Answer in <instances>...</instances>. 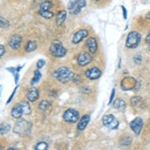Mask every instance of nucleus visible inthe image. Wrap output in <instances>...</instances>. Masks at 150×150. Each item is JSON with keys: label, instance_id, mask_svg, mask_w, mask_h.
Segmentation results:
<instances>
[{"label": "nucleus", "instance_id": "13", "mask_svg": "<svg viewBox=\"0 0 150 150\" xmlns=\"http://www.w3.org/2000/svg\"><path fill=\"white\" fill-rule=\"evenodd\" d=\"M39 98V90L37 88H31L26 93V99L29 102H35Z\"/></svg>", "mask_w": 150, "mask_h": 150}, {"label": "nucleus", "instance_id": "26", "mask_svg": "<svg viewBox=\"0 0 150 150\" xmlns=\"http://www.w3.org/2000/svg\"><path fill=\"white\" fill-rule=\"evenodd\" d=\"M39 15L42 16V17L45 18V19H51L53 16H54V14H53L52 12L49 11V10H46V11L39 10Z\"/></svg>", "mask_w": 150, "mask_h": 150}, {"label": "nucleus", "instance_id": "38", "mask_svg": "<svg viewBox=\"0 0 150 150\" xmlns=\"http://www.w3.org/2000/svg\"><path fill=\"white\" fill-rule=\"evenodd\" d=\"M6 150H18L17 148H14V147H11V148H8V149H6Z\"/></svg>", "mask_w": 150, "mask_h": 150}, {"label": "nucleus", "instance_id": "11", "mask_svg": "<svg viewBox=\"0 0 150 150\" xmlns=\"http://www.w3.org/2000/svg\"><path fill=\"white\" fill-rule=\"evenodd\" d=\"M87 36H88V31H87L86 29H80V30H78L73 35L72 43H73V44H78V43H80L83 39H85Z\"/></svg>", "mask_w": 150, "mask_h": 150}, {"label": "nucleus", "instance_id": "16", "mask_svg": "<svg viewBox=\"0 0 150 150\" xmlns=\"http://www.w3.org/2000/svg\"><path fill=\"white\" fill-rule=\"evenodd\" d=\"M66 15H67V13H66V11H65V10H59V11H58V13L56 15V24H57V26H60V25H62V24L64 23L65 19H66Z\"/></svg>", "mask_w": 150, "mask_h": 150}, {"label": "nucleus", "instance_id": "3", "mask_svg": "<svg viewBox=\"0 0 150 150\" xmlns=\"http://www.w3.org/2000/svg\"><path fill=\"white\" fill-rule=\"evenodd\" d=\"M140 40H141V35L137 31H131V32L128 33L127 38H126V45L127 48L129 49H133V48H136L139 45Z\"/></svg>", "mask_w": 150, "mask_h": 150}, {"label": "nucleus", "instance_id": "4", "mask_svg": "<svg viewBox=\"0 0 150 150\" xmlns=\"http://www.w3.org/2000/svg\"><path fill=\"white\" fill-rule=\"evenodd\" d=\"M50 52L54 57L60 58V57H64L67 53L66 48H64L63 45L61 44V42L58 40H55L52 42L51 46H50Z\"/></svg>", "mask_w": 150, "mask_h": 150}, {"label": "nucleus", "instance_id": "20", "mask_svg": "<svg viewBox=\"0 0 150 150\" xmlns=\"http://www.w3.org/2000/svg\"><path fill=\"white\" fill-rule=\"evenodd\" d=\"M37 48V44H36L35 41H28L26 43V46H25V50L26 52H32Z\"/></svg>", "mask_w": 150, "mask_h": 150}, {"label": "nucleus", "instance_id": "8", "mask_svg": "<svg viewBox=\"0 0 150 150\" xmlns=\"http://www.w3.org/2000/svg\"><path fill=\"white\" fill-rule=\"evenodd\" d=\"M143 127V120L140 117H136L135 119H133L131 123H130V128L135 135H139L141 132V129Z\"/></svg>", "mask_w": 150, "mask_h": 150}, {"label": "nucleus", "instance_id": "42", "mask_svg": "<svg viewBox=\"0 0 150 150\" xmlns=\"http://www.w3.org/2000/svg\"><path fill=\"white\" fill-rule=\"evenodd\" d=\"M96 1H97V0H96Z\"/></svg>", "mask_w": 150, "mask_h": 150}, {"label": "nucleus", "instance_id": "6", "mask_svg": "<svg viewBox=\"0 0 150 150\" xmlns=\"http://www.w3.org/2000/svg\"><path fill=\"white\" fill-rule=\"evenodd\" d=\"M102 122H103L104 126H106L108 129H110V130H114L119 126V122H118V120L116 119L115 116L112 115V114H108V115L104 116V117L102 118Z\"/></svg>", "mask_w": 150, "mask_h": 150}, {"label": "nucleus", "instance_id": "5", "mask_svg": "<svg viewBox=\"0 0 150 150\" xmlns=\"http://www.w3.org/2000/svg\"><path fill=\"white\" fill-rule=\"evenodd\" d=\"M86 0H69L68 10L71 14H78L86 6Z\"/></svg>", "mask_w": 150, "mask_h": 150}, {"label": "nucleus", "instance_id": "35", "mask_svg": "<svg viewBox=\"0 0 150 150\" xmlns=\"http://www.w3.org/2000/svg\"><path fill=\"white\" fill-rule=\"evenodd\" d=\"M114 95H115V89H113L112 90V93H111V96H110V99H109V104L112 103V101H113V98H114Z\"/></svg>", "mask_w": 150, "mask_h": 150}, {"label": "nucleus", "instance_id": "32", "mask_svg": "<svg viewBox=\"0 0 150 150\" xmlns=\"http://www.w3.org/2000/svg\"><path fill=\"white\" fill-rule=\"evenodd\" d=\"M121 9L123 11V19H125V20H126V19H127V10H126V8H125L124 6H121Z\"/></svg>", "mask_w": 150, "mask_h": 150}, {"label": "nucleus", "instance_id": "15", "mask_svg": "<svg viewBox=\"0 0 150 150\" xmlns=\"http://www.w3.org/2000/svg\"><path fill=\"white\" fill-rule=\"evenodd\" d=\"M89 121H90V115H84L83 117L81 118L80 120L78 121V124H77V129L79 131H82L86 128V126L88 125Z\"/></svg>", "mask_w": 150, "mask_h": 150}, {"label": "nucleus", "instance_id": "39", "mask_svg": "<svg viewBox=\"0 0 150 150\" xmlns=\"http://www.w3.org/2000/svg\"><path fill=\"white\" fill-rule=\"evenodd\" d=\"M1 90H2V86L0 85V96H1Z\"/></svg>", "mask_w": 150, "mask_h": 150}, {"label": "nucleus", "instance_id": "37", "mask_svg": "<svg viewBox=\"0 0 150 150\" xmlns=\"http://www.w3.org/2000/svg\"><path fill=\"white\" fill-rule=\"evenodd\" d=\"M146 19L150 21V12H148V13L146 14Z\"/></svg>", "mask_w": 150, "mask_h": 150}, {"label": "nucleus", "instance_id": "31", "mask_svg": "<svg viewBox=\"0 0 150 150\" xmlns=\"http://www.w3.org/2000/svg\"><path fill=\"white\" fill-rule=\"evenodd\" d=\"M17 89H18V86H16V87H15V89H14V90H13V92L11 93L10 97H9V99H8V100H7L6 104H9V103H10L11 101H12V99H13V96L15 95V93H16V90H17Z\"/></svg>", "mask_w": 150, "mask_h": 150}, {"label": "nucleus", "instance_id": "12", "mask_svg": "<svg viewBox=\"0 0 150 150\" xmlns=\"http://www.w3.org/2000/svg\"><path fill=\"white\" fill-rule=\"evenodd\" d=\"M101 74H102V72H101V70L97 68V67L90 68L85 72L86 77L88 79H90V80H96V79H98L99 77L101 76Z\"/></svg>", "mask_w": 150, "mask_h": 150}, {"label": "nucleus", "instance_id": "22", "mask_svg": "<svg viewBox=\"0 0 150 150\" xmlns=\"http://www.w3.org/2000/svg\"><path fill=\"white\" fill-rule=\"evenodd\" d=\"M10 130V124L9 123H1L0 124V135H4Z\"/></svg>", "mask_w": 150, "mask_h": 150}, {"label": "nucleus", "instance_id": "36", "mask_svg": "<svg viewBox=\"0 0 150 150\" xmlns=\"http://www.w3.org/2000/svg\"><path fill=\"white\" fill-rule=\"evenodd\" d=\"M145 42L148 43V44H150V32L148 33V34H147L146 38H145Z\"/></svg>", "mask_w": 150, "mask_h": 150}, {"label": "nucleus", "instance_id": "9", "mask_svg": "<svg viewBox=\"0 0 150 150\" xmlns=\"http://www.w3.org/2000/svg\"><path fill=\"white\" fill-rule=\"evenodd\" d=\"M92 61V56L89 52H81L77 57V62L80 66H86Z\"/></svg>", "mask_w": 150, "mask_h": 150}, {"label": "nucleus", "instance_id": "30", "mask_svg": "<svg viewBox=\"0 0 150 150\" xmlns=\"http://www.w3.org/2000/svg\"><path fill=\"white\" fill-rule=\"evenodd\" d=\"M45 63H46V61H45L44 59H39V60L37 61V64H36V65H37V69L42 68V67L45 65Z\"/></svg>", "mask_w": 150, "mask_h": 150}, {"label": "nucleus", "instance_id": "34", "mask_svg": "<svg viewBox=\"0 0 150 150\" xmlns=\"http://www.w3.org/2000/svg\"><path fill=\"white\" fill-rule=\"evenodd\" d=\"M4 53H5V48H4L3 45H1V44H0V57H1V56H3V55H4Z\"/></svg>", "mask_w": 150, "mask_h": 150}, {"label": "nucleus", "instance_id": "17", "mask_svg": "<svg viewBox=\"0 0 150 150\" xmlns=\"http://www.w3.org/2000/svg\"><path fill=\"white\" fill-rule=\"evenodd\" d=\"M68 70L69 69L67 68V67H65V66L59 67V68H58L57 70H55V71L52 73V77H53V78H57V79L60 78V77H61L63 74L66 73V72L68 71Z\"/></svg>", "mask_w": 150, "mask_h": 150}, {"label": "nucleus", "instance_id": "40", "mask_svg": "<svg viewBox=\"0 0 150 150\" xmlns=\"http://www.w3.org/2000/svg\"><path fill=\"white\" fill-rule=\"evenodd\" d=\"M1 148H2V147H1V145H0V150H1Z\"/></svg>", "mask_w": 150, "mask_h": 150}, {"label": "nucleus", "instance_id": "28", "mask_svg": "<svg viewBox=\"0 0 150 150\" xmlns=\"http://www.w3.org/2000/svg\"><path fill=\"white\" fill-rule=\"evenodd\" d=\"M24 65H19L17 66V68H16V71L14 72L13 75H14V78H15V83L17 84L18 83V79H19V72H20V70L23 68Z\"/></svg>", "mask_w": 150, "mask_h": 150}, {"label": "nucleus", "instance_id": "23", "mask_svg": "<svg viewBox=\"0 0 150 150\" xmlns=\"http://www.w3.org/2000/svg\"><path fill=\"white\" fill-rule=\"evenodd\" d=\"M40 78H41V73H40V71L39 70H35L34 71V76H33V78L31 79V82H30V84L31 85H34V84L36 83H38V81L40 80Z\"/></svg>", "mask_w": 150, "mask_h": 150}, {"label": "nucleus", "instance_id": "10", "mask_svg": "<svg viewBox=\"0 0 150 150\" xmlns=\"http://www.w3.org/2000/svg\"><path fill=\"white\" fill-rule=\"evenodd\" d=\"M21 43H22V37L18 34H14L10 37L8 44L11 49L17 50V49H19V47L21 46Z\"/></svg>", "mask_w": 150, "mask_h": 150}, {"label": "nucleus", "instance_id": "21", "mask_svg": "<svg viewBox=\"0 0 150 150\" xmlns=\"http://www.w3.org/2000/svg\"><path fill=\"white\" fill-rule=\"evenodd\" d=\"M51 7H53V2L52 1H44L40 4L39 10L46 11V10H49Z\"/></svg>", "mask_w": 150, "mask_h": 150}, {"label": "nucleus", "instance_id": "27", "mask_svg": "<svg viewBox=\"0 0 150 150\" xmlns=\"http://www.w3.org/2000/svg\"><path fill=\"white\" fill-rule=\"evenodd\" d=\"M142 102V98L141 97H133L131 99V105L133 107H136V106H138V104H140Z\"/></svg>", "mask_w": 150, "mask_h": 150}, {"label": "nucleus", "instance_id": "33", "mask_svg": "<svg viewBox=\"0 0 150 150\" xmlns=\"http://www.w3.org/2000/svg\"><path fill=\"white\" fill-rule=\"evenodd\" d=\"M134 62L137 64H139L140 62H141V57H140V55H136V56L134 57Z\"/></svg>", "mask_w": 150, "mask_h": 150}, {"label": "nucleus", "instance_id": "14", "mask_svg": "<svg viewBox=\"0 0 150 150\" xmlns=\"http://www.w3.org/2000/svg\"><path fill=\"white\" fill-rule=\"evenodd\" d=\"M86 46L88 48V50L90 53H95L97 51V48H98L97 41H96V39L94 37L88 38L86 41Z\"/></svg>", "mask_w": 150, "mask_h": 150}, {"label": "nucleus", "instance_id": "24", "mask_svg": "<svg viewBox=\"0 0 150 150\" xmlns=\"http://www.w3.org/2000/svg\"><path fill=\"white\" fill-rule=\"evenodd\" d=\"M50 106H51V104H50L49 101L42 100L39 103V105H38V108H39V110H41V111H45L46 109H48V108H49Z\"/></svg>", "mask_w": 150, "mask_h": 150}, {"label": "nucleus", "instance_id": "41", "mask_svg": "<svg viewBox=\"0 0 150 150\" xmlns=\"http://www.w3.org/2000/svg\"><path fill=\"white\" fill-rule=\"evenodd\" d=\"M149 49H150V44H149Z\"/></svg>", "mask_w": 150, "mask_h": 150}, {"label": "nucleus", "instance_id": "25", "mask_svg": "<svg viewBox=\"0 0 150 150\" xmlns=\"http://www.w3.org/2000/svg\"><path fill=\"white\" fill-rule=\"evenodd\" d=\"M34 150H48V144L44 141H40L34 146Z\"/></svg>", "mask_w": 150, "mask_h": 150}, {"label": "nucleus", "instance_id": "7", "mask_svg": "<svg viewBox=\"0 0 150 150\" xmlns=\"http://www.w3.org/2000/svg\"><path fill=\"white\" fill-rule=\"evenodd\" d=\"M64 121L68 123H75L79 119V112L75 109H67L63 113Z\"/></svg>", "mask_w": 150, "mask_h": 150}, {"label": "nucleus", "instance_id": "18", "mask_svg": "<svg viewBox=\"0 0 150 150\" xmlns=\"http://www.w3.org/2000/svg\"><path fill=\"white\" fill-rule=\"evenodd\" d=\"M73 76H74L73 72H72L71 70H68V71L62 75L60 78H58V80L60 82H62V83H66V82H68L69 80H71V79L73 78Z\"/></svg>", "mask_w": 150, "mask_h": 150}, {"label": "nucleus", "instance_id": "19", "mask_svg": "<svg viewBox=\"0 0 150 150\" xmlns=\"http://www.w3.org/2000/svg\"><path fill=\"white\" fill-rule=\"evenodd\" d=\"M113 107L117 110H123L126 107V103H125V101L122 100V99H116L114 101V103H113Z\"/></svg>", "mask_w": 150, "mask_h": 150}, {"label": "nucleus", "instance_id": "1", "mask_svg": "<svg viewBox=\"0 0 150 150\" xmlns=\"http://www.w3.org/2000/svg\"><path fill=\"white\" fill-rule=\"evenodd\" d=\"M31 113L30 104L27 101H22L16 104L11 110V116L15 119H19L22 115H28Z\"/></svg>", "mask_w": 150, "mask_h": 150}, {"label": "nucleus", "instance_id": "2", "mask_svg": "<svg viewBox=\"0 0 150 150\" xmlns=\"http://www.w3.org/2000/svg\"><path fill=\"white\" fill-rule=\"evenodd\" d=\"M31 123L26 121L24 119L18 120L17 122L15 123L13 128V131L18 135H21V136H24V135H28L29 133L31 132Z\"/></svg>", "mask_w": 150, "mask_h": 150}, {"label": "nucleus", "instance_id": "29", "mask_svg": "<svg viewBox=\"0 0 150 150\" xmlns=\"http://www.w3.org/2000/svg\"><path fill=\"white\" fill-rule=\"evenodd\" d=\"M9 26V22L4 17L0 16V27L1 28H7Z\"/></svg>", "mask_w": 150, "mask_h": 150}]
</instances>
